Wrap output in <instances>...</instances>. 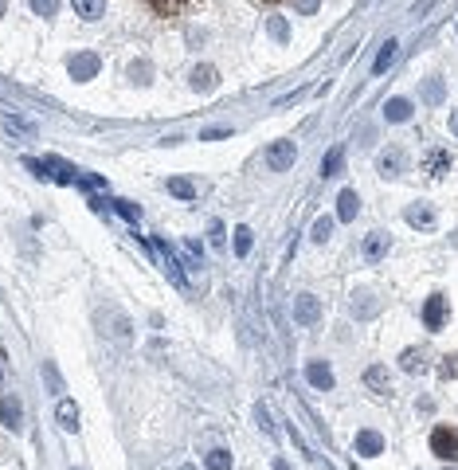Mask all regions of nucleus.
<instances>
[{"label": "nucleus", "instance_id": "nucleus-1", "mask_svg": "<svg viewBox=\"0 0 458 470\" xmlns=\"http://www.w3.org/2000/svg\"><path fill=\"white\" fill-rule=\"evenodd\" d=\"M431 455H439L443 462H458V427L439 423L431 431Z\"/></svg>", "mask_w": 458, "mask_h": 470}, {"label": "nucleus", "instance_id": "nucleus-2", "mask_svg": "<svg viewBox=\"0 0 458 470\" xmlns=\"http://www.w3.org/2000/svg\"><path fill=\"white\" fill-rule=\"evenodd\" d=\"M376 173L388 176V181H396L400 173H407V153L400 149V145H388V149H380V157H376Z\"/></svg>", "mask_w": 458, "mask_h": 470}, {"label": "nucleus", "instance_id": "nucleus-3", "mask_svg": "<svg viewBox=\"0 0 458 470\" xmlns=\"http://www.w3.org/2000/svg\"><path fill=\"white\" fill-rule=\"evenodd\" d=\"M298 161V145L294 142H274L266 149V165H271V173H290Z\"/></svg>", "mask_w": 458, "mask_h": 470}, {"label": "nucleus", "instance_id": "nucleus-4", "mask_svg": "<svg viewBox=\"0 0 458 470\" xmlns=\"http://www.w3.org/2000/svg\"><path fill=\"white\" fill-rule=\"evenodd\" d=\"M99 55L94 51H78V55H71L67 59V71H71V78H78V83H87V78H94L99 75Z\"/></svg>", "mask_w": 458, "mask_h": 470}, {"label": "nucleus", "instance_id": "nucleus-5", "mask_svg": "<svg viewBox=\"0 0 458 470\" xmlns=\"http://www.w3.org/2000/svg\"><path fill=\"white\" fill-rule=\"evenodd\" d=\"M450 317V306H447V294H431L423 302V326L427 329H443Z\"/></svg>", "mask_w": 458, "mask_h": 470}, {"label": "nucleus", "instance_id": "nucleus-6", "mask_svg": "<svg viewBox=\"0 0 458 470\" xmlns=\"http://www.w3.org/2000/svg\"><path fill=\"white\" fill-rule=\"evenodd\" d=\"M294 321L298 326H317L321 321V302L314 294H298L294 298Z\"/></svg>", "mask_w": 458, "mask_h": 470}, {"label": "nucleus", "instance_id": "nucleus-7", "mask_svg": "<svg viewBox=\"0 0 458 470\" xmlns=\"http://www.w3.org/2000/svg\"><path fill=\"white\" fill-rule=\"evenodd\" d=\"M0 423L8 427V431H20L24 427V404H20V396H0Z\"/></svg>", "mask_w": 458, "mask_h": 470}, {"label": "nucleus", "instance_id": "nucleus-8", "mask_svg": "<svg viewBox=\"0 0 458 470\" xmlns=\"http://www.w3.org/2000/svg\"><path fill=\"white\" fill-rule=\"evenodd\" d=\"M388 251H392V235H388V231H372V235H364V243H360V255L368 262L384 259Z\"/></svg>", "mask_w": 458, "mask_h": 470}, {"label": "nucleus", "instance_id": "nucleus-9", "mask_svg": "<svg viewBox=\"0 0 458 470\" xmlns=\"http://www.w3.org/2000/svg\"><path fill=\"white\" fill-rule=\"evenodd\" d=\"M305 380L314 384L317 392H329V388H333V369H329L325 361H309L305 364Z\"/></svg>", "mask_w": 458, "mask_h": 470}, {"label": "nucleus", "instance_id": "nucleus-10", "mask_svg": "<svg viewBox=\"0 0 458 470\" xmlns=\"http://www.w3.org/2000/svg\"><path fill=\"white\" fill-rule=\"evenodd\" d=\"M400 369L412 372V376H423L431 364H427V349H419V345H412V349L400 353Z\"/></svg>", "mask_w": 458, "mask_h": 470}, {"label": "nucleus", "instance_id": "nucleus-11", "mask_svg": "<svg viewBox=\"0 0 458 470\" xmlns=\"http://www.w3.org/2000/svg\"><path fill=\"white\" fill-rule=\"evenodd\" d=\"M357 212H360V196L353 192V188H341V196H337V216H333V219H341V224H353V219H357Z\"/></svg>", "mask_w": 458, "mask_h": 470}, {"label": "nucleus", "instance_id": "nucleus-12", "mask_svg": "<svg viewBox=\"0 0 458 470\" xmlns=\"http://www.w3.org/2000/svg\"><path fill=\"white\" fill-rule=\"evenodd\" d=\"M55 419H59L63 431H78V404H75V400H67V396H59V404H55Z\"/></svg>", "mask_w": 458, "mask_h": 470}, {"label": "nucleus", "instance_id": "nucleus-13", "mask_svg": "<svg viewBox=\"0 0 458 470\" xmlns=\"http://www.w3.org/2000/svg\"><path fill=\"white\" fill-rule=\"evenodd\" d=\"M380 451H384V435H380V431H368V427H364V431L357 435V455H364V459H376Z\"/></svg>", "mask_w": 458, "mask_h": 470}, {"label": "nucleus", "instance_id": "nucleus-14", "mask_svg": "<svg viewBox=\"0 0 458 470\" xmlns=\"http://www.w3.org/2000/svg\"><path fill=\"white\" fill-rule=\"evenodd\" d=\"M407 224L419 228V231L435 228V208H431V204H412V208H407Z\"/></svg>", "mask_w": 458, "mask_h": 470}, {"label": "nucleus", "instance_id": "nucleus-15", "mask_svg": "<svg viewBox=\"0 0 458 470\" xmlns=\"http://www.w3.org/2000/svg\"><path fill=\"white\" fill-rule=\"evenodd\" d=\"M412 99H388L384 102V118L388 121H412Z\"/></svg>", "mask_w": 458, "mask_h": 470}, {"label": "nucleus", "instance_id": "nucleus-16", "mask_svg": "<svg viewBox=\"0 0 458 470\" xmlns=\"http://www.w3.org/2000/svg\"><path fill=\"white\" fill-rule=\"evenodd\" d=\"M450 169V153L447 149H431V153L423 157V173L427 176H443Z\"/></svg>", "mask_w": 458, "mask_h": 470}, {"label": "nucleus", "instance_id": "nucleus-17", "mask_svg": "<svg viewBox=\"0 0 458 470\" xmlns=\"http://www.w3.org/2000/svg\"><path fill=\"white\" fill-rule=\"evenodd\" d=\"M419 99L427 102V106H439V102L447 99V87H443V78H423V87H419Z\"/></svg>", "mask_w": 458, "mask_h": 470}, {"label": "nucleus", "instance_id": "nucleus-18", "mask_svg": "<svg viewBox=\"0 0 458 470\" xmlns=\"http://www.w3.org/2000/svg\"><path fill=\"white\" fill-rule=\"evenodd\" d=\"M216 67L212 63H200V67H192V90H200V94H204V90H212L216 87Z\"/></svg>", "mask_w": 458, "mask_h": 470}, {"label": "nucleus", "instance_id": "nucleus-19", "mask_svg": "<svg viewBox=\"0 0 458 470\" xmlns=\"http://www.w3.org/2000/svg\"><path fill=\"white\" fill-rule=\"evenodd\" d=\"M376 310H380V302H376V294H364V290H360V294L353 298V317H360V321H364V317H372V314H376Z\"/></svg>", "mask_w": 458, "mask_h": 470}, {"label": "nucleus", "instance_id": "nucleus-20", "mask_svg": "<svg viewBox=\"0 0 458 470\" xmlns=\"http://www.w3.org/2000/svg\"><path fill=\"white\" fill-rule=\"evenodd\" d=\"M396 51H400V40H388V44L380 47V55H376V63H372V75H384V71L392 67Z\"/></svg>", "mask_w": 458, "mask_h": 470}, {"label": "nucleus", "instance_id": "nucleus-21", "mask_svg": "<svg viewBox=\"0 0 458 470\" xmlns=\"http://www.w3.org/2000/svg\"><path fill=\"white\" fill-rule=\"evenodd\" d=\"M71 4L83 20H102V12H106V0H71Z\"/></svg>", "mask_w": 458, "mask_h": 470}, {"label": "nucleus", "instance_id": "nucleus-22", "mask_svg": "<svg viewBox=\"0 0 458 470\" xmlns=\"http://www.w3.org/2000/svg\"><path fill=\"white\" fill-rule=\"evenodd\" d=\"M188 4H192V0H149V8L157 12V16H180Z\"/></svg>", "mask_w": 458, "mask_h": 470}, {"label": "nucleus", "instance_id": "nucleus-23", "mask_svg": "<svg viewBox=\"0 0 458 470\" xmlns=\"http://www.w3.org/2000/svg\"><path fill=\"white\" fill-rule=\"evenodd\" d=\"M251 247H255V235H251V228H235V240H231V251L239 255H251Z\"/></svg>", "mask_w": 458, "mask_h": 470}, {"label": "nucleus", "instance_id": "nucleus-24", "mask_svg": "<svg viewBox=\"0 0 458 470\" xmlns=\"http://www.w3.org/2000/svg\"><path fill=\"white\" fill-rule=\"evenodd\" d=\"M341 165H345V145H333L325 153V161H321V176H333Z\"/></svg>", "mask_w": 458, "mask_h": 470}, {"label": "nucleus", "instance_id": "nucleus-25", "mask_svg": "<svg viewBox=\"0 0 458 470\" xmlns=\"http://www.w3.org/2000/svg\"><path fill=\"white\" fill-rule=\"evenodd\" d=\"M204 467H207V470H231V451H223V447L207 451V455H204Z\"/></svg>", "mask_w": 458, "mask_h": 470}, {"label": "nucleus", "instance_id": "nucleus-26", "mask_svg": "<svg viewBox=\"0 0 458 470\" xmlns=\"http://www.w3.org/2000/svg\"><path fill=\"white\" fill-rule=\"evenodd\" d=\"M364 384H372L376 392H388V369H384V364H372V369H364Z\"/></svg>", "mask_w": 458, "mask_h": 470}, {"label": "nucleus", "instance_id": "nucleus-27", "mask_svg": "<svg viewBox=\"0 0 458 470\" xmlns=\"http://www.w3.org/2000/svg\"><path fill=\"white\" fill-rule=\"evenodd\" d=\"M333 228H337V219H333V216H321V219L314 224V231H309V240H314V243H329Z\"/></svg>", "mask_w": 458, "mask_h": 470}, {"label": "nucleus", "instance_id": "nucleus-28", "mask_svg": "<svg viewBox=\"0 0 458 470\" xmlns=\"http://www.w3.org/2000/svg\"><path fill=\"white\" fill-rule=\"evenodd\" d=\"M4 130L8 133H20V137H35V126L28 118H12V114H4Z\"/></svg>", "mask_w": 458, "mask_h": 470}, {"label": "nucleus", "instance_id": "nucleus-29", "mask_svg": "<svg viewBox=\"0 0 458 470\" xmlns=\"http://www.w3.org/2000/svg\"><path fill=\"white\" fill-rule=\"evenodd\" d=\"M266 32H271L274 44H286V40H290V24H286L282 16H271V20H266Z\"/></svg>", "mask_w": 458, "mask_h": 470}, {"label": "nucleus", "instance_id": "nucleus-30", "mask_svg": "<svg viewBox=\"0 0 458 470\" xmlns=\"http://www.w3.org/2000/svg\"><path fill=\"white\" fill-rule=\"evenodd\" d=\"M169 192H173V196H180V200H192V196H196V185H192V181H185V176H176V181H169Z\"/></svg>", "mask_w": 458, "mask_h": 470}, {"label": "nucleus", "instance_id": "nucleus-31", "mask_svg": "<svg viewBox=\"0 0 458 470\" xmlns=\"http://www.w3.org/2000/svg\"><path fill=\"white\" fill-rule=\"evenodd\" d=\"M32 12L44 16V20H55L59 16V0H32Z\"/></svg>", "mask_w": 458, "mask_h": 470}, {"label": "nucleus", "instance_id": "nucleus-32", "mask_svg": "<svg viewBox=\"0 0 458 470\" xmlns=\"http://www.w3.org/2000/svg\"><path fill=\"white\" fill-rule=\"evenodd\" d=\"M44 380H47V388H51V392H55V396H59V392H67V384H63V376H59V372H55V364H51V361H47V364H44Z\"/></svg>", "mask_w": 458, "mask_h": 470}, {"label": "nucleus", "instance_id": "nucleus-33", "mask_svg": "<svg viewBox=\"0 0 458 470\" xmlns=\"http://www.w3.org/2000/svg\"><path fill=\"white\" fill-rule=\"evenodd\" d=\"M114 212H121V216L130 219V224H137V219H142V212L133 208L130 200H114Z\"/></svg>", "mask_w": 458, "mask_h": 470}, {"label": "nucleus", "instance_id": "nucleus-34", "mask_svg": "<svg viewBox=\"0 0 458 470\" xmlns=\"http://www.w3.org/2000/svg\"><path fill=\"white\" fill-rule=\"evenodd\" d=\"M439 372H443V380H455V376H458V353L443 357V369H439Z\"/></svg>", "mask_w": 458, "mask_h": 470}, {"label": "nucleus", "instance_id": "nucleus-35", "mask_svg": "<svg viewBox=\"0 0 458 470\" xmlns=\"http://www.w3.org/2000/svg\"><path fill=\"white\" fill-rule=\"evenodd\" d=\"M255 416H259V423H262V431H266V435H278V427L271 423V412H266V404L255 408Z\"/></svg>", "mask_w": 458, "mask_h": 470}, {"label": "nucleus", "instance_id": "nucleus-36", "mask_svg": "<svg viewBox=\"0 0 458 470\" xmlns=\"http://www.w3.org/2000/svg\"><path fill=\"white\" fill-rule=\"evenodd\" d=\"M294 8L302 12V16H314V12L321 8V0H294Z\"/></svg>", "mask_w": 458, "mask_h": 470}, {"label": "nucleus", "instance_id": "nucleus-37", "mask_svg": "<svg viewBox=\"0 0 458 470\" xmlns=\"http://www.w3.org/2000/svg\"><path fill=\"white\" fill-rule=\"evenodd\" d=\"M207 235H212V243H223V224L212 219V231H207Z\"/></svg>", "mask_w": 458, "mask_h": 470}, {"label": "nucleus", "instance_id": "nucleus-38", "mask_svg": "<svg viewBox=\"0 0 458 470\" xmlns=\"http://www.w3.org/2000/svg\"><path fill=\"white\" fill-rule=\"evenodd\" d=\"M133 75H137V83H145V75L153 78V67H145V63H133Z\"/></svg>", "mask_w": 458, "mask_h": 470}, {"label": "nucleus", "instance_id": "nucleus-39", "mask_svg": "<svg viewBox=\"0 0 458 470\" xmlns=\"http://www.w3.org/2000/svg\"><path fill=\"white\" fill-rule=\"evenodd\" d=\"M228 133H231V130H204L200 137H204V142H212V137H228Z\"/></svg>", "mask_w": 458, "mask_h": 470}, {"label": "nucleus", "instance_id": "nucleus-40", "mask_svg": "<svg viewBox=\"0 0 458 470\" xmlns=\"http://www.w3.org/2000/svg\"><path fill=\"white\" fill-rule=\"evenodd\" d=\"M450 133H455V137H458V114H455V118H450Z\"/></svg>", "mask_w": 458, "mask_h": 470}, {"label": "nucleus", "instance_id": "nucleus-41", "mask_svg": "<svg viewBox=\"0 0 458 470\" xmlns=\"http://www.w3.org/2000/svg\"><path fill=\"white\" fill-rule=\"evenodd\" d=\"M259 4H271V8H274V4H282V0H259Z\"/></svg>", "mask_w": 458, "mask_h": 470}, {"label": "nucleus", "instance_id": "nucleus-42", "mask_svg": "<svg viewBox=\"0 0 458 470\" xmlns=\"http://www.w3.org/2000/svg\"><path fill=\"white\" fill-rule=\"evenodd\" d=\"M443 470H458V467H455V462H447V467H443Z\"/></svg>", "mask_w": 458, "mask_h": 470}, {"label": "nucleus", "instance_id": "nucleus-43", "mask_svg": "<svg viewBox=\"0 0 458 470\" xmlns=\"http://www.w3.org/2000/svg\"><path fill=\"white\" fill-rule=\"evenodd\" d=\"M0 16H4V0H0Z\"/></svg>", "mask_w": 458, "mask_h": 470}, {"label": "nucleus", "instance_id": "nucleus-44", "mask_svg": "<svg viewBox=\"0 0 458 470\" xmlns=\"http://www.w3.org/2000/svg\"><path fill=\"white\" fill-rule=\"evenodd\" d=\"M180 470H192V467H180Z\"/></svg>", "mask_w": 458, "mask_h": 470}, {"label": "nucleus", "instance_id": "nucleus-45", "mask_svg": "<svg viewBox=\"0 0 458 470\" xmlns=\"http://www.w3.org/2000/svg\"><path fill=\"white\" fill-rule=\"evenodd\" d=\"M0 376H4V369H0Z\"/></svg>", "mask_w": 458, "mask_h": 470}]
</instances>
